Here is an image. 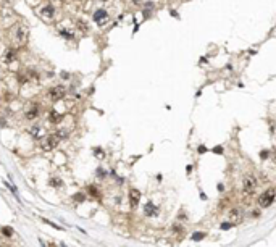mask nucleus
Masks as SVG:
<instances>
[{
    "mask_svg": "<svg viewBox=\"0 0 276 247\" xmlns=\"http://www.w3.org/2000/svg\"><path fill=\"white\" fill-rule=\"evenodd\" d=\"M87 191H89V194H91L92 197H99V195H100V194H99V189L95 187V186H89Z\"/></svg>",
    "mask_w": 276,
    "mask_h": 247,
    "instance_id": "nucleus-16",
    "label": "nucleus"
},
{
    "mask_svg": "<svg viewBox=\"0 0 276 247\" xmlns=\"http://www.w3.org/2000/svg\"><path fill=\"white\" fill-rule=\"evenodd\" d=\"M61 120H63V115H58L57 111H50V115H49L50 123H55V125H57V123H60Z\"/></svg>",
    "mask_w": 276,
    "mask_h": 247,
    "instance_id": "nucleus-10",
    "label": "nucleus"
},
{
    "mask_svg": "<svg viewBox=\"0 0 276 247\" xmlns=\"http://www.w3.org/2000/svg\"><path fill=\"white\" fill-rule=\"evenodd\" d=\"M29 134L34 139H42L44 137V131H42L41 126H31L29 128Z\"/></svg>",
    "mask_w": 276,
    "mask_h": 247,
    "instance_id": "nucleus-8",
    "label": "nucleus"
},
{
    "mask_svg": "<svg viewBox=\"0 0 276 247\" xmlns=\"http://www.w3.org/2000/svg\"><path fill=\"white\" fill-rule=\"evenodd\" d=\"M242 186H244V191L247 194H252L253 191H255V187H257V179L252 175H247L244 178V181H242Z\"/></svg>",
    "mask_w": 276,
    "mask_h": 247,
    "instance_id": "nucleus-4",
    "label": "nucleus"
},
{
    "mask_svg": "<svg viewBox=\"0 0 276 247\" xmlns=\"http://www.w3.org/2000/svg\"><path fill=\"white\" fill-rule=\"evenodd\" d=\"M41 220H42L44 223H45V224H49V226H52L53 229H57V231H61V229H63V228H61V226H60V224H57V223H53L52 220H47V218H41Z\"/></svg>",
    "mask_w": 276,
    "mask_h": 247,
    "instance_id": "nucleus-12",
    "label": "nucleus"
},
{
    "mask_svg": "<svg viewBox=\"0 0 276 247\" xmlns=\"http://www.w3.org/2000/svg\"><path fill=\"white\" fill-rule=\"evenodd\" d=\"M60 34L63 36V37H66V39H73V37H74V34H73V32L66 31V29H61V31H60Z\"/></svg>",
    "mask_w": 276,
    "mask_h": 247,
    "instance_id": "nucleus-18",
    "label": "nucleus"
},
{
    "mask_svg": "<svg viewBox=\"0 0 276 247\" xmlns=\"http://www.w3.org/2000/svg\"><path fill=\"white\" fill-rule=\"evenodd\" d=\"M144 213L147 216H157V213H158V209L152 204V202H147L145 204V207H144Z\"/></svg>",
    "mask_w": 276,
    "mask_h": 247,
    "instance_id": "nucleus-7",
    "label": "nucleus"
},
{
    "mask_svg": "<svg viewBox=\"0 0 276 247\" xmlns=\"http://www.w3.org/2000/svg\"><path fill=\"white\" fill-rule=\"evenodd\" d=\"M108 18V13H107V10H97V12L94 13V21L95 23H99V24H103V21Z\"/></svg>",
    "mask_w": 276,
    "mask_h": 247,
    "instance_id": "nucleus-6",
    "label": "nucleus"
},
{
    "mask_svg": "<svg viewBox=\"0 0 276 247\" xmlns=\"http://www.w3.org/2000/svg\"><path fill=\"white\" fill-rule=\"evenodd\" d=\"M13 60H15V50L8 49L7 52H5V55H3V61H5V63H12Z\"/></svg>",
    "mask_w": 276,
    "mask_h": 247,
    "instance_id": "nucleus-11",
    "label": "nucleus"
},
{
    "mask_svg": "<svg viewBox=\"0 0 276 247\" xmlns=\"http://www.w3.org/2000/svg\"><path fill=\"white\" fill-rule=\"evenodd\" d=\"M65 94H66V89L63 86H55V87H52L49 91V99L53 100V102H57V100H61L65 97Z\"/></svg>",
    "mask_w": 276,
    "mask_h": 247,
    "instance_id": "nucleus-3",
    "label": "nucleus"
},
{
    "mask_svg": "<svg viewBox=\"0 0 276 247\" xmlns=\"http://www.w3.org/2000/svg\"><path fill=\"white\" fill-rule=\"evenodd\" d=\"M42 15H44V16H47V18L53 16V7H52V5H47V7L42 10Z\"/></svg>",
    "mask_w": 276,
    "mask_h": 247,
    "instance_id": "nucleus-15",
    "label": "nucleus"
},
{
    "mask_svg": "<svg viewBox=\"0 0 276 247\" xmlns=\"http://www.w3.org/2000/svg\"><path fill=\"white\" fill-rule=\"evenodd\" d=\"M233 226V223H223L221 224V229H228V228H231Z\"/></svg>",
    "mask_w": 276,
    "mask_h": 247,
    "instance_id": "nucleus-22",
    "label": "nucleus"
},
{
    "mask_svg": "<svg viewBox=\"0 0 276 247\" xmlns=\"http://www.w3.org/2000/svg\"><path fill=\"white\" fill-rule=\"evenodd\" d=\"M274 197H276V191L274 189H267L260 197H258V205L263 207V209H267V207H270L274 202Z\"/></svg>",
    "mask_w": 276,
    "mask_h": 247,
    "instance_id": "nucleus-2",
    "label": "nucleus"
},
{
    "mask_svg": "<svg viewBox=\"0 0 276 247\" xmlns=\"http://www.w3.org/2000/svg\"><path fill=\"white\" fill-rule=\"evenodd\" d=\"M60 142V137L57 136V134H47V136H44L41 139V149L44 150V152H52V150L58 145Z\"/></svg>",
    "mask_w": 276,
    "mask_h": 247,
    "instance_id": "nucleus-1",
    "label": "nucleus"
},
{
    "mask_svg": "<svg viewBox=\"0 0 276 247\" xmlns=\"http://www.w3.org/2000/svg\"><path fill=\"white\" fill-rule=\"evenodd\" d=\"M0 233H2L5 238H12L13 236V228H10V226H3L2 229H0Z\"/></svg>",
    "mask_w": 276,
    "mask_h": 247,
    "instance_id": "nucleus-14",
    "label": "nucleus"
},
{
    "mask_svg": "<svg viewBox=\"0 0 276 247\" xmlns=\"http://www.w3.org/2000/svg\"><path fill=\"white\" fill-rule=\"evenodd\" d=\"M139 200H140V192L137 189H133L131 192H129V204H131L133 209H136L139 205Z\"/></svg>",
    "mask_w": 276,
    "mask_h": 247,
    "instance_id": "nucleus-5",
    "label": "nucleus"
},
{
    "mask_svg": "<svg viewBox=\"0 0 276 247\" xmlns=\"http://www.w3.org/2000/svg\"><path fill=\"white\" fill-rule=\"evenodd\" d=\"M63 247H66V245H63Z\"/></svg>",
    "mask_w": 276,
    "mask_h": 247,
    "instance_id": "nucleus-23",
    "label": "nucleus"
},
{
    "mask_svg": "<svg viewBox=\"0 0 276 247\" xmlns=\"http://www.w3.org/2000/svg\"><path fill=\"white\" fill-rule=\"evenodd\" d=\"M73 199H74L76 202H79V204H82V202L86 200V197H84V194H82V192H78V194H74V195H73Z\"/></svg>",
    "mask_w": 276,
    "mask_h": 247,
    "instance_id": "nucleus-17",
    "label": "nucleus"
},
{
    "mask_svg": "<svg viewBox=\"0 0 276 247\" xmlns=\"http://www.w3.org/2000/svg\"><path fill=\"white\" fill-rule=\"evenodd\" d=\"M94 155L97 157V158H103V157H105V154H103L102 149H94Z\"/></svg>",
    "mask_w": 276,
    "mask_h": 247,
    "instance_id": "nucleus-19",
    "label": "nucleus"
},
{
    "mask_svg": "<svg viewBox=\"0 0 276 247\" xmlns=\"http://www.w3.org/2000/svg\"><path fill=\"white\" fill-rule=\"evenodd\" d=\"M239 215H241V210H238V209H234L233 212L229 213V216H231V218H238Z\"/></svg>",
    "mask_w": 276,
    "mask_h": 247,
    "instance_id": "nucleus-21",
    "label": "nucleus"
},
{
    "mask_svg": "<svg viewBox=\"0 0 276 247\" xmlns=\"http://www.w3.org/2000/svg\"><path fill=\"white\" fill-rule=\"evenodd\" d=\"M204 236H205L204 233H194V234H192V239H194V241H200V239H204Z\"/></svg>",
    "mask_w": 276,
    "mask_h": 247,
    "instance_id": "nucleus-20",
    "label": "nucleus"
},
{
    "mask_svg": "<svg viewBox=\"0 0 276 247\" xmlns=\"http://www.w3.org/2000/svg\"><path fill=\"white\" fill-rule=\"evenodd\" d=\"M37 116H39V108H37V107H34V108H31V110H27L26 115H24V118H26V120H29V121L36 120Z\"/></svg>",
    "mask_w": 276,
    "mask_h": 247,
    "instance_id": "nucleus-9",
    "label": "nucleus"
},
{
    "mask_svg": "<svg viewBox=\"0 0 276 247\" xmlns=\"http://www.w3.org/2000/svg\"><path fill=\"white\" fill-rule=\"evenodd\" d=\"M49 184H50L52 187H61V186H63V181H61L60 178H52V179L49 181Z\"/></svg>",
    "mask_w": 276,
    "mask_h": 247,
    "instance_id": "nucleus-13",
    "label": "nucleus"
}]
</instances>
